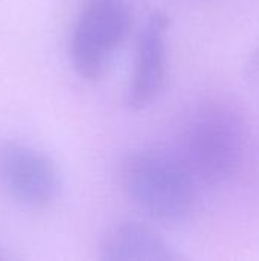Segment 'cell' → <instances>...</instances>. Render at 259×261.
<instances>
[{
	"instance_id": "cell-5",
	"label": "cell",
	"mask_w": 259,
	"mask_h": 261,
	"mask_svg": "<svg viewBox=\"0 0 259 261\" xmlns=\"http://www.w3.org/2000/svg\"><path fill=\"white\" fill-rule=\"evenodd\" d=\"M169 17L156 11L143 24L137 40V58L131 76L128 104L134 110L151 106L160 95L166 78V32Z\"/></svg>"
},
{
	"instance_id": "cell-6",
	"label": "cell",
	"mask_w": 259,
	"mask_h": 261,
	"mask_svg": "<svg viewBox=\"0 0 259 261\" xmlns=\"http://www.w3.org/2000/svg\"><path fill=\"white\" fill-rule=\"evenodd\" d=\"M101 258L105 261H177L183 260V255L151 226L139 222H125L110 229L104 237Z\"/></svg>"
},
{
	"instance_id": "cell-7",
	"label": "cell",
	"mask_w": 259,
	"mask_h": 261,
	"mask_svg": "<svg viewBox=\"0 0 259 261\" xmlns=\"http://www.w3.org/2000/svg\"><path fill=\"white\" fill-rule=\"evenodd\" d=\"M246 73L247 76L259 86V43L256 47L253 49V52L249 55L247 63H246Z\"/></svg>"
},
{
	"instance_id": "cell-2",
	"label": "cell",
	"mask_w": 259,
	"mask_h": 261,
	"mask_svg": "<svg viewBox=\"0 0 259 261\" xmlns=\"http://www.w3.org/2000/svg\"><path fill=\"white\" fill-rule=\"evenodd\" d=\"M121 187L130 202L160 223L186 220L197 202V180L176 153L137 150L121 164Z\"/></svg>"
},
{
	"instance_id": "cell-4",
	"label": "cell",
	"mask_w": 259,
	"mask_h": 261,
	"mask_svg": "<svg viewBox=\"0 0 259 261\" xmlns=\"http://www.w3.org/2000/svg\"><path fill=\"white\" fill-rule=\"evenodd\" d=\"M0 180L11 197L32 208L50 205L60 191L52 159L21 144H6L0 150Z\"/></svg>"
},
{
	"instance_id": "cell-1",
	"label": "cell",
	"mask_w": 259,
	"mask_h": 261,
	"mask_svg": "<svg viewBox=\"0 0 259 261\" xmlns=\"http://www.w3.org/2000/svg\"><path fill=\"white\" fill-rule=\"evenodd\" d=\"M246 124L241 113L229 104H202L185 122L176 154L197 180L223 185L241 168L246 153Z\"/></svg>"
},
{
	"instance_id": "cell-3",
	"label": "cell",
	"mask_w": 259,
	"mask_h": 261,
	"mask_svg": "<svg viewBox=\"0 0 259 261\" xmlns=\"http://www.w3.org/2000/svg\"><path fill=\"white\" fill-rule=\"evenodd\" d=\"M131 24L124 0H90L81 11L70 43L72 64L85 81H99Z\"/></svg>"
}]
</instances>
